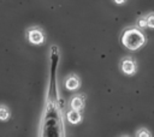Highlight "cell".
I'll return each mask as SVG.
<instances>
[{"instance_id": "6da1fadb", "label": "cell", "mask_w": 154, "mask_h": 137, "mask_svg": "<svg viewBox=\"0 0 154 137\" xmlns=\"http://www.w3.org/2000/svg\"><path fill=\"white\" fill-rule=\"evenodd\" d=\"M122 43L129 50H137L142 48L146 43V36L140 28L125 29L122 34Z\"/></svg>"}, {"instance_id": "7a4b0ae2", "label": "cell", "mask_w": 154, "mask_h": 137, "mask_svg": "<svg viewBox=\"0 0 154 137\" xmlns=\"http://www.w3.org/2000/svg\"><path fill=\"white\" fill-rule=\"evenodd\" d=\"M120 68L123 71V73L128 75V76H132L135 75L136 70H137V65H136V61L132 59V58H124L120 62Z\"/></svg>"}, {"instance_id": "3957f363", "label": "cell", "mask_w": 154, "mask_h": 137, "mask_svg": "<svg viewBox=\"0 0 154 137\" xmlns=\"http://www.w3.org/2000/svg\"><path fill=\"white\" fill-rule=\"evenodd\" d=\"M28 38L32 44H42L45 41V35L40 29H31L28 32Z\"/></svg>"}, {"instance_id": "277c9868", "label": "cell", "mask_w": 154, "mask_h": 137, "mask_svg": "<svg viewBox=\"0 0 154 137\" xmlns=\"http://www.w3.org/2000/svg\"><path fill=\"white\" fill-rule=\"evenodd\" d=\"M84 106V96L83 95H77V96H73L70 101V107L71 109H77V111H81Z\"/></svg>"}, {"instance_id": "5b68a950", "label": "cell", "mask_w": 154, "mask_h": 137, "mask_svg": "<svg viewBox=\"0 0 154 137\" xmlns=\"http://www.w3.org/2000/svg\"><path fill=\"white\" fill-rule=\"evenodd\" d=\"M81 120H82V114H81L79 111H77V109H71V111L67 112V121H69L70 124L76 125V124H78V123H81Z\"/></svg>"}, {"instance_id": "8992f818", "label": "cell", "mask_w": 154, "mask_h": 137, "mask_svg": "<svg viewBox=\"0 0 154 137\" xmlns=\"http://www.w3.org/2000/svg\"><path fill=\"white\" fill-rule=\"evenodd\" d=\"M65 87L69 90H76L79 87V79L76 76H70L65 82Z\"/></svg>"}, {"instance_id": "52a82bcc", "label": "cell", "mask_w": 154, "mask_h": 137, "mask_svg": "<svg viewBox=\"0 0 154 137\" xmlns=\"http://www.w3.org/2000/svg\"><path fill=\"white\" fill-rule=\"evenodd\" d=\"M10 115H11L10 109H8L6 106H0V120H1V121L8 120Z\"/></svg>"}, {"instance_id": "ba28073f", "label": "cell", "mask_w": 154, "mask_h": 137, "mask_svg": "<svg viewBox=\"0 0 154 137\" xmlns=\"http://www.w3.org/2000/svg\"><path fill=\"white\" fill-rule=\"evenodd\" d=\"M136 25H137V28H140V29H146V28H148L147 17H146V16H144V17H140V18L137 19V22H136Z\"/></svg>"}, {"instance_id": "9c48e42d", "label": "cell", "mask_w": 154, "mask_h": 137, "mask_svg": "<svg viewBox=\"0 0 154 137\" xmlns=\"http://www.w3.org/2000/svg\"><path fill=\"white\" fill-rule=\"evenodd\" d=\"M146 17H147V24H148V28L154 29V13H149V14H147Z\"/></svg>"}, {"instance_id": "30bf717a", "label": "cell", "mask_w": 154, "mask_h": 137, "mask_svg": "<svg viewBox=\"0 0 154 137\" xmlns=\"http://www.w3.org/2000/svg\"><path fill=\"white\" fill-rule=\"evenodd\" d=\"M136 136H140V137H141V136H146V137H148V136H152V133H150L147 129L143 127V129H140V130L136 132Z\"/></svg>"}, {"instance_id": "8fae6325", "label": "cell", "mask_w": 154, "mask_h": 137, "mask_svg": "<svg viewBox=\"0 0 154 137\" xmlns=\"http://www.w3.org/2000/svg\"><path fill=\"white\" fill-rule=\"evenodd\" d=\"M113 1H114L117 5H123V4H124L126 0H113Z\"/></svg>"}]
</instances>
